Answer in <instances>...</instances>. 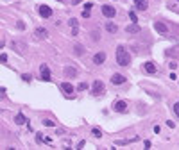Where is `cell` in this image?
<instances>
[{
	"label": "cell",
	"mask_w": 179,
	"mask_h": 150,
	"mask_svg": "<svg viewBox=\"0 0 179 150\" xmlns=\"http://www.w3.org/2000/svg\"><path fill=\"white\" fill-rule=\"evenodd\" d=\"M115 57H117V63H118L120 66H127L129 63H131V54H129L124 47H118V48H117Z\"/></svg>",
	"instance_id": "1"
},
{
	"label": "cell",
	"mask_w": 179,
	"mask_h": 150,
	"mask_svg": "<svg viewBox=\"0 0 179 150\" xmlns=\"http://www.w3.org/2000/svg\"><path fill=\"white\" fill-rule=\"evenodd\" d=\"M102 14L106 18H113V16L117 14V9L113 5H102Z\"/></svg>",
	"instance_id": "2"
},
{
	"label": "cell",
	"mask_w": 179,
	"mask_h": 150,
	"mask_svg": "<svg viewBox=\"0 0 179 150\" xmlns=\"http://www.w3.org/2000/svg\"><path fill=\"white\" fill-rule=\"evenodd\" d=\"M39 73H41V80H50L52 77H50V70H48V66L47 64H41L39 66Z\"/></svg>",
	"instance_id": "3"
},
{
	"label": "cell",
	"mask_w": 179,
	"mask_h": 150,
	"mask_svg": "<svg viewBox=\"0 0 179 150\" xmlns=\"http://www.w3.org/2000/svg\"><path fill=\"white\" fill-rule=\"evenodd\" d=\"M38 11H39V16H41V18H50L52 16V9L48 5H39Z\"/></svg>",
	"instance_id": "4"
},
{
	"label": "cell",
	"mask_w": 179,
	"mask_h": 150,
	"mask_svg": "<svg viewBox=\"0 0 179 150\" xmlns=\"http://www.w3.org/2000/svg\"><path fill=\"white\" fill-rule=\"evenodd\" d=\"M113 109H115L117 113H125L127 111V104L124 102V100H117V102L113 104Z\"/></svg>",
	"instance_id": "5"
},
{
	"label": "cell",
	"mask_w": 179,
	"mask_h": 150,
	"mask_svg": "<svg viewBox=\"0 0 179 150\" xmlns=\"http://www.w3.org/2000/svg\"><path fill=\"white\" fill-rule=\"evenodd\" d=\"M104 91V82L102 80H95L93 82V88H92V93L93 95H100Z\"/></svg>",
	"instance_id": "6"
},
{
	"label": "cell",
	"mask_w": 179,
	"mask_h": 150,
	"mask_svg": "<svg viewBox=\"0 0 179 150\" xmlns=\"http://www.w3.org/2000/svg\"><path fill=\"white\" fill-rule=\"evenodd\" d=\"M134 7H136L138 11H147L149 2H147V0H134Z\"/></svg>",
	"instance_id": "7"
},
{
	"label": "cell",
	"mask_w": 179,
	"mask_h": 150,
	"mask_svg": "<svg viewBox=\"0 0 179 150\" xmlns=\"http://www.w3.org/2000/svg\"><path fill=\"white\" fill-rule=\"evenodd\" d=\"M154 29H156L159 34H167V32H168V27L163 22H156V23H154Z\"/></svg>",
	"instance_id": "8"
},
{
	"label": "cell",
	"mask_w": 179,
	"mask_h": 150,
	"mask_svg": "<svg viewBox=\"0 0 179 150\" xmlns=\"http://www.w3.org/2000/svg\"><path fill=\"white\" fill-rule=\"evenodd\" d=\"M59 88H61L66 95H72V93H74V86H72L70 82H61V86H59Z\"/></svg>",
	"instance_id": "9"
},
{
	"label": "cell",
	"mask_w": 179,
	"mask_h": 150,
	"mask_svg": "<svg viewBox=\"0 0 179 150\" xmlns=\"http://www.w3.org/2000/svg\"><path fill=\"white\" fill-rule=\"evenodd\" d=\"M143 70L145 72H147V73H156V64H154V63H151V61H147V63H145L143 64Z\"/></svg>",
	"instance_id": "10"
},
{
	"label": "cell",
	"mask_w": 179,
	"mask_h": 150,
	"mask_svg": "<svg viewBox=\"0 0 179 150\" xmlns=\"http://www.w3.org/2000/svg\"><path fill=\"white\" fill-rule=\"evenodd\" d=\"M111 82H113V84H124V82H125V77H124V75H120V73H115V75L111 77Z\"/></svg>",
	"instance_id": "11"
},
{
	"label": "cell",
	"mask_w": 179,
	"mask_h": 150,
	"mask_svg": "<svg viewBox=\"0 0 179 150\" xmlns=\"http://www.w3.org/2000/svg\"><path fill=\"white\" fill-rule=\"evenodd\" d=\"M104 61H106V54H104V52H99V54L93 55V63H95V64H102Z\"/></svg>",
	"instance_id": "12"
},
{
	"label": "cell",
	"mask_w": 179,
	"mask_h": 150,
	"mask_svg": "<svg viewBox=\"0 0 179 150\" xmlns=\"http://www.w3.org/2000/svg\"><path fill=\"white\" fill-rule=\"evenodd\" d=\"M125 30L129 32V34H138V32H140V27H138L136 23H131V25H129V27H127Z\"/></svg>",
	"instance_id": "13"
},
{
	"label": "cell",
	"mask_w": 179,
	"mask_h": 150,
	"mask_svg": "<svg viewBox=\"0 0 179 150\" xmlns=\"http://www.w3.org/2000/svg\"><path fill=\"white\" fill-rule=\"evenodd\" d=\"M64 75H66V77H75V75H77V70L72 68V66H66V68H64Z\"/></svg>",
	"instance_id": "14"
},
{
	"label": "cell",
	"mask_w": 179,
	"mask_h": 150,
	"mask_svg": "<svg viewBox=\"0 0 179 150\" xmlns=\"http://www.w3.org/2000/svg\"><path fill=\"white\" fill-rule=\"evenodd\" d=\"M14 122L18 123V125H23V123H27V118H25V116H23L22 113H18V114L14 116Z\"/></svg>",
	"instance_id": "15"
},
{
	"label": "cell",
	"mask_w": 179,
	"mask_h": 150,
	"mask_svg": "<svg viewBox=\"0 0 179 150\" xmlns=\"http://www.w3.org/2000/svg\"><path fill=\"white\" fill-rule=\"evenodd\" d=\"M106 30H108V32H111V34H115V32L118 30V27H117V25H115V23H111V22H108V23H106Z\"/></svg>",
	"instance_id": "16"
},
{
	"label": "cell",
	"mask_w": 179,
	"mask_h": 150,
	"mask_svg": "<svg viewBox=\"0 0 179 150\" xmlns=\"http://www.w3.org/2000/svg\"><path fill=\"white\" fill-rule=\"evenodd\" d=\"M36 36H38L39 39L47 38V29H43V27H38V29H36Z\"/></svg>",
	"instance_id": "17"
},
{
	"label": "cell",
	"mask_w": 179,
	"mask_h": 150,
	"mask_svg": "<svg viewBox=\"0 0 179 150\" xmlns=\"http://www.w3.org/2000/svg\"><path fill=\"white\" fill-rule=\"evenodd\" d=\"M13 48L16 50V52H18V48H22V52H25V45H23V43H16V41H14V43H13Z\"/></svg>",
	"instance_id": "18"
},
{
	"label": "cell",
	"mask_w": 179,
	"mask_h": 150,
	"mask_svg": "<svg viewBox=\"0 0 179 150\" xmlns=\"http://www.w3.org/2000/svg\"><path fill=\"white\" fill-rule=\"evenodd\" d=\"M129 18H131V22H133V23H136V22H138V16H136V13H134V11L129 13Z\"/></svg>",
	"instance_id": "19"
},
{
	"label": "cell",
	"mask_w": 179,
	"mask_h": 150,
	"mask_svg": "<svg viewBox=\"0 0 179 150\" xmlns=\"http://www.w3.org/2000/svg\"><path fill=\"white\" fill-rule=\"evenodd\" d=\"M92 134H93L95 138H100V136H102V132H100V129H97V127H95V129L92 130Z\"/></svg>",
	"instance_id": "20"
},
{
	"label": "cell",
	"mask_w": 179,
	"mask_h": 150,
	"mask_svg": "<svg viewBox=\"0 0 179 150\" xmlns=\"http://www.w3.org/2000/svg\"><path fill=\"white\" fill-rule=\"evenodd\" d=\"M75 52H77V55H83L84 54V48L81 47V45H75Z\"/></svg>",
	"instance_id": "21"
},
{
	"label": "cell",
	"mask_w": 179,
	"mask_h": 150,
	"mask_svg": "<svg viewBox=\"0 0 179 150\" xmlns=\"http://www.w3.org/2000/svg\"><path fill=\"white\" fill-rule=\"evenodd\" d=\"M43 125H47V127H54V122H52V120H47V118H45V120H43Z\"/></svg>",
	"instance_id": "22"
},
{
	"label": "cell",
	"mask_w": 179,
	"mask_h": 150,
	"mask_svg": "<svg viewBox=\"0 0 179 150\" xmlns=\"http://www.w3.org/2000/svg\"><path fill=\"white\" fill-rule=\"evenodd\" d=\"M92 7H93L92 2H86V4H84V9H86V11H92Z\"/></svg>",
	"instance_id": "23"
},
{
	"label": "cell",
	"mask_w": 179,
	"mask_h": 150,
	"mask_svg": "<svg viewBox=\"0 0 179 150\" xmlns=\"http://www.w3.org/2000/svg\"><path fill=\"white\" fill-rule=\"evenodd\" d=\"M174 113H176V116H179V102L174 104Z\"/></svg>",
	"instance_id": "24"
},
{
	"label": "cell",
	"mask_w": 179,
	"mask_h": 150,
	"mask_svg": "<svg viewBox=\"0 0 179 150\" xmlns=\"http://www.w3.org/2000/svg\"><path fill=\"white\" fill-rule=\"evenodd\" d=\"M68 23L72 25V27H77V20H75V18H70V20H68Z\"/></svg>",
	"instance_id": "25"
},
{
	"label": "cell",
	"mask_w": 179,
	"mask_h": 150,
	"mask_svg": "<svg viewBox=\"0 0 179 150\" xmlns=\"http://www.w3.org/2000/svg\"><path fill=\"white\" fill-rule=\"evenodd\" d=\"M5 61H7V55L2 54V55H0V63H5Z\"/></svg>",
	"instance_id": "26"
},
{
	"label": "cell",
	"mask_w": 179,
	"mask_h": 150,
	"mask_svg": "<svg viewBox=\"0 0 179 150\" xmlns=\"http://www.w3.org/2000/svg\"><path fill=\"white\" fill-rule=\"evenodd\" d=\"M86 88H88V84H84V82H83V84H79V89H81V91H84Z\"/></svg>",
	"instance_id": "27"
},
{
	"label": "cell",
	"mask_w": 179,
	"mask_h": 150,
	"mask_svg": "<svg viewBox=\"0 0 179 150\" xmlns=\"http://www.w3.org/2000/svg\"><path fill=\"white\" fill-rule=\"evenodd\" d=\"M83 16H84V18H90V11L84 9V11H83Z\"/></svg>",
	"instance_id": "28"
},
{
	"label": "cell",
	"mask_w": 179,
	"mask_h": 150,
	"mask_svg": "<svg viewBox=\"0 0 179 150\" xmlns=\"http://www.w3.org/2000/svg\"><path fill=\"white\" fill-rule=\"evenodd\" d=\"M23 80L29 82V80H31V75H27V73H25V75H23Z\"/></svg>",
	"instance_id": "29"
},
{
	"label": "cell",
	"mask_w": 179,
	"mask_h": 150,
	"mask_svg": "<svg viewBox=\"0 0 179 150\" xmlns=\"http://www.w3.org/2000/svg\"><path fill=\"white\" fill-rule=\"evenodd\" d=\"M79 2H81V0H74V4H79Z\"/></svg>",
	"instance_id": "30"
},
{
	"label": "cell",
	"mask_w": 179,
	"mask_h": 150,
	"mask_svg": "<svg viewBox=\"0 0 179 150\" xmlns=\"http://www.w3.org/2000/svg\"><path fill=\"white\" fill-rule=\"evenodd\" d=\"M61 2H63V0H61Z\"/></svg>",
	"instance_id": "31"
}]
</instances>
